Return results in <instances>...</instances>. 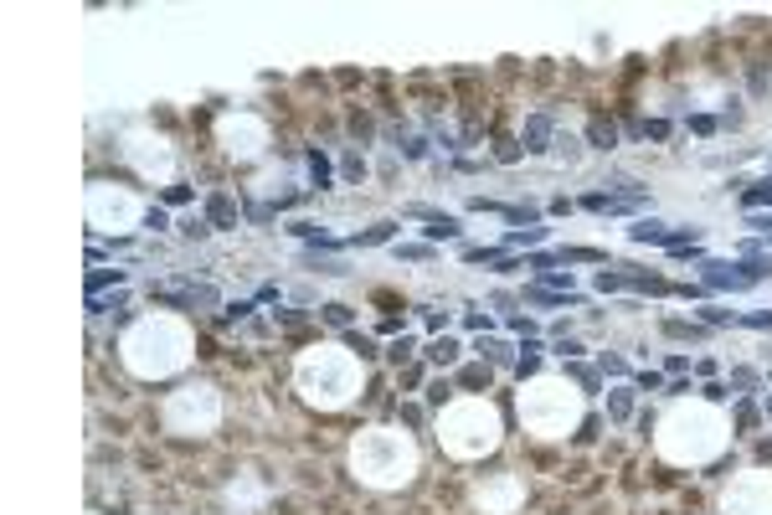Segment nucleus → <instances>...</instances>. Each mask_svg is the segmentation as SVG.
<instances>
[{"instance_id": "nucleus-1", "label": "nucleus", "mask_w": 772, "mask_h": 515, "mask_svg": "<svg viewBox=\"0 0 772 515\" xmlns=\"http://www.w3.org/2000/svg\"><path fill=\"white\" fill-rule=\"evenodd\" d=\"M700 278H705V289H746V273H741V263H705L700 268Z\"/></svg>"}, {"instance_id": "nucleus-2", "label": "nucleus", "mask_w": 772, "mask_h": 515, "mask_svg": "<svg viewBox=\"0 0 772 515\" xmlns=\"http://www.w3.org/2000/svg\"><path fill=\"white\" fill-rule=\"evenodd\" d=\"M407 217H423L433 238H458V222L448 217V211H428V206H407Z\"/></svg>"}, {"instance_id": "nucleus-3", "label": "nucleus", "mask_w": 772, "mask_h": 515, "mask_svg": "<svg viewBox=\"0 0 772 515\" xmlns=\"http://www.w3.org/2000/svg\"><path fill=\"white\" fill-rule=\"evenodd\" d=\"M206 222H211V227H232V222H237V206H232L227 196H211V201H206Z\"/></svg>"}, {"instance_id": "nucleus-4", "label": "nucleus", "mask_w": 772, "mask_h": 515, "mask_svg": "<svg viewBox=\"0 0 772 515\" xmlns=\"http://www.w3.org/2000/svg\"><path fill=\"white\" fill-rule=\"evenodd\" d=\"M546 139H551V119L536 114L531 124H525V149H546Z\"/></svg>"}, {"instance_id": "nucleus-5", "label": "nucleus", "mask_w": 772, "mask_h": 515, "mask_svg": "<svg viewBox=\"0 0 772 515\" xmlns=\"http://www.w3.org/2000/svg\"><path fill=\"white\" fill-rule=\"evenodd\" d=\"M587 139L598 144V149H613V144H618V129H613L608 119H592V124H587Z\"/></svg>"}, {"instance_id": "nucleus-6", "label": "nucleus", "mask_w": 772, "mask_h": 515, "mask_svg": "<svg viewBox=\"0 0 772 515\" xmlns=\"http://www.w3.org/2000/svg\"><path fill=\"white\" fill-rule=\"evenodd\" d=\"M628 232H633V243H670L665 222H638V227H628Z\"/></svg>"}, {"instance_id": "nucleus-7", "label": "nucleus", "mask_w": 772, "mask_h": 515, "mask_svg": "<svg viewBox=\"0 0 772 515\" xmlns=\"http://www.w3.org/2000/svg\"><path fill=\"white\" fill-rule=\"evenodd\" d=\"M741 206H746V211L772 206V181H762V186H752V191H741Z\"/></svg>"}, {"instance_id": "nucleus-8", "label": "nucleus", "mask_w": 772, "mask_h": 515, "mask_svg": "<svg viewBox=\"0 0 772 515\" xmlns=\"http://www.w3.org/2000/svg\"><path fill=\"white\" fill-rule=\"evenodd\" d=\"M108 284H124V268H98V273H88V294H98Z\"/></svg>"}, {"instance_id": "nucleus-9", "label": "nucleus", "mask_w": 772, "mask_h": 515, "mask_svg": "<svg viewBox=\"0 0 772 515\" xmlns=\"http://www.w3.org/2000/svg\"><path fill=\"white\" fill-rule=\"evenodd\" d=\"M453 356H458V346H453V340H433V346H428V361H438V366H448Z\"/></svg>"}, {"instance_id": "nucleus-10", "label": "nucleus", "mask_w": 772, "mask_h": 515, "mask_svg": "<svg viewBox=\"0 0 772 515\" xmlns=\"http://www.w3.org/2000/svg\"><path fill=\"white\" fill-rule=\"evenodd\" d=\"M665 335H675V340H695V335H700V325H685V319H670V325H665Z\"/></svg>"}, {"instance_id": "nucleus-11", "label": "nucleus", "mask_w": 772, "mask_h": 515, "mask_svg": "<svg viewBox=\"0 0 772 515\" xmlns=\"http://www.w3.org/2000/svg\"><path fill=\"white\" fill-rule=\"evenodd\" d=\"M546 238V227H531V232H510V243L504 248H525V243H541Z\"/></svg>"}, {"instance_id": "nucleus-12", "label": "nucleus", "mask_w": 772, "mask_h": 515, "mask_svg": "<svg viewBox=\"0 0 772 515\" xmlns=\"http://www.w3.org/2000/svg\"><path fill=\"white\" fill-rule=\"evenodd\" d=\"M479 356H490V361H510V346H499V340H479Z\"/></svg>"}, {"instance_id": "nucleus-13", "label": "nucleus", "mask_w": 772, "mask_h": 515, "mask_svg": "<svg viewBox=\"0 0 772 515\" xmlns=\"http://www.w3.org/2000/svg\"><path fill=\"white\" fill-rule=\"evenodd\" d=\"M386 238H391V222H381V227H371L366 238H356V243H361V248H371V243H386Z\"/></svg>"}, {"instance_id": "nucleus-14", "label": "nucleus", "mask_w": 772, "mask_h": 515, "mask_svg": "<svg viewBox=\"0 0 772 515\" xmlns=\"http://www.w3.org/2000/svg\"><path fill=\"white\" fill-rule=\"evenodd\" d=\"M181 232H186V238H206V232H211V222H206V217H191Z\"/></svg>"}, {"instance_id": "nucleus-15", "label": "nucleus", "mask_w": 772, "mask_h": 515, "mask_svg": "<svg viewBox=\"0 0 772 515\" xmlns=\"http://www.w3.org/2000/svg\"><path fill=\"white\" fill-rule=\"evenodd\" d=\"M324 319L329 325H350V309L345 304H324Z\"/></svg>"}, {"instance_id": "nucleus-16", "label": "nucleus", "mask_w": 772, "mask_h": 515, "mask_svg": "<svg viewBox=\"0 0 772 515\" xmlns=\"http://www.w3.org/2000/svg\"><path fill=\"white\" fill-rule=\"evenodd\" d=\"M463 386H490V371H484V366H469V371H463Z\"/></svg>"}, {"instance_id": "nucleus-17", "label": "nucleus", "mask_w": 772, "mask_h": 515, "mask_svg": "<svg viewBox=\"0 0 772 515\" xmlns=\"http://www.w3.org/2000/svg\"><path fill=\"white\" fill-rule=\"evenodd\" d=\"M309 165H314V181L324 186V181H329V165H324V155H309Z\"/></svg>"}, {"instance_id": "nucleus-18", "label": "nucleus", "mask_w": 772, "mask_h": 515, "mask_svg": "<svg viewBox=\"0 0 772 515\" xmlns=\"http://www.w3.org/2000/svg\"><path fill=\"white\" fill-rule=\"evenodd\" d=\"M345 340H350V346H356L361 356H376V346H371V340H366V335H345Z\"/></svg>"}, {"instance_id": "nucleus-19", "label": "nucleus", "mask_w": 772, "mask_h": 515, "mask_svg": "<svg viewBox=\"0 0 772 515\" xmlns=\"http://www.w3.org/2000/svg\"><path fill=\"white\" fill-rule=\"evenodd\" d=\"M628 407H633L628 392H618V397H613V418H628Z\"/></svg>"}, {"instance_id": "nucleus-20", "label": "nucleus", "mask_w": 772, "mask_h": 515, "mask_svg": "<svg viewBox=\"0 0 772 515\" xmlns=\"http://www.w3.org/2000/svg\"><path fill=\"white\" fill-rule=\"evenodd\" d=\"M746 325H752V330H772V314H767V309H762V314H746Z\"/></svg>"}, {"instance_id": "nucleus-21", "label": "nucleus", "mask_w": 772, "mask_h": 515, "mask_svg": "<svg viewBox=\"0 0 772 515\" xmlns=\"http://www.w3.org/2000/svg\"><path fill=\"white\" fill-rule=\"evenodd\" d=\"M402 258H412V263H423V258H433V248H396Z\"/></svg>"}, {"instance_id": "nucleus-22", "label": "nucleus", "mask_w": 772, "mask_h": 515, "mask_svg": "<svg viewBox=\"0 0 772 515\" xmlns=\"http://www.w3.org/2000/svg\"><path fill=\"white\" fill-rule=\"evenodd\" d=\"M767 413H772V397H767Z\"/></svg>"}]
</instances>
